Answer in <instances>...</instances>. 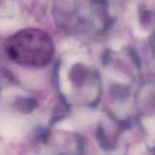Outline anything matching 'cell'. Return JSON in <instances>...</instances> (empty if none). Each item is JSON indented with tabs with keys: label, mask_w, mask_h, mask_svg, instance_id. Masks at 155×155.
I'll use <instances>...</instances> for the list:
<instances>
[{
	"label": "cell",
	"mask_w": 155,
	"mask_h": 155,
	"mask_svg": "<svg viewBox=\"0 0 155 155\" xmlns=\"http://www.w3.org/2000/svg\"><path fill=\"white\" fill-rule=\"evenodd\" d=\"M5 50L10 58L19 64L40 68L51 61L54 45L51 38L45 32L26 29L8 39Z\"/></svg>",
	"instance_id": "1"
}]
</instances>
